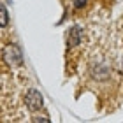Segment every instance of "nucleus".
Instances as JSON below:
<instances>
[{
  "instance_id": "f03ea898",
  "label": "nucleus",
  "mask_w": 123,
  "mask_h": 123,
  "mask_svg": "<svg viewBox=\"0 0 123 123\" xmlns=\"http://www.w3.org/2000/svg\"><path fill=\"white\" fill-rule=\"evenodd\" d=\"M25 102H26V107H28L32 113H37V111L42 107L44 98H42L41 92H37V90H30L28 93H26V97H25Z\"/></svg>"
},
{
  "instance_id": "39448f33",
  "label": "nucleus",
  "mask_w": 123,
  "mask_h": 123,
  "mask_svg": "<svg viewBox=\"0 0 123 123\" xmlns=\"http://www.w3.org/2000/svg\"><path fill=\"white\" fill-rule=\"evenodd\" d=\"M33 121H49V116H33Z\"/></svg>"
},
{
  "instance_id": "f257e3e1",
  "label": "nucleus",
  "mask_w": 123,
  "mask_h": 123,
  "mask_svg": "<svg viewBox=\"0 0 123 123\" xmlns=\"http://www.w3.org/2000/svg\"><path fill=\"white\" fill-rule=\"evenodd\" d=\"M4 60L7 62L11 67H18L23 62V56H21V51L16 44H9L7 48L4 49Z\"/></svg>"
},
{
  "instance_id": "7ed1b4c3",
  "label": "nucleus",
  "mask_w": 123,
  "mask_h": 123,
  "mask_svg": "<svg viewBox=\"0 0 123 123\" xmlns=\"http://www.w3.org/2000/svg\"><path fill=\"white\" fill-rule=\"evenodd\" d=\"M67 39H69V46H76V44H79L83 41V30L79 28V26H72V28L69 30Z\"/></svg>"
},
{
  "instance_id": "20e7f679",
  "label": "nucleus",
  "mask_w": 123,
  "mask_h": 123,
  "mask_svg": "<svg viewBox=\"0 0 123 123\" xmlns=\"http://www.w3.org/2000/svg\"><path fill=\"white\" fill-rule=\"evenodd\" d=\"M0 16H2V26L5 28V26H7V9H5L4 4H2V7H0Z\"/></svg>"
},
{
  "instance_id": "423d86ee",
  "label": "nucleus",
  "mask_w": 123,
  "mask_h": 123,
  "mask_svg": "<svg viewBox=\"0 0 123 123\" xmlns=\"http://www.w3.org/2000/svg\"><path fill=\"white\" fill-rule=\"evenodd\" d=\"M85 4H86V0H74V7H77V9L83 7Z\"/></svg>"
}]
</instances>
